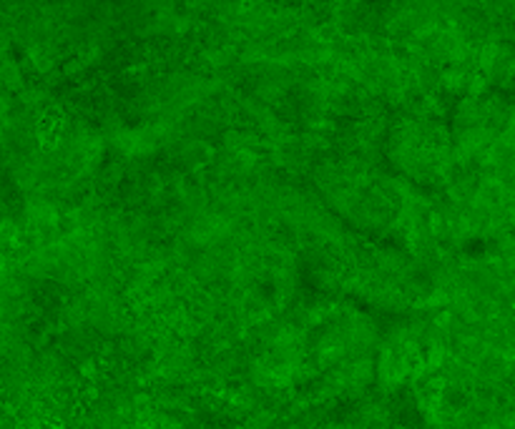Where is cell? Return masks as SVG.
<instances>
[{
  "instance_id": "cell-1",
  "label": "cell",
  "mask_w": 515,
  "mask_h": 429,
  "mask_svg": "<svg viewBox=\"0 0 515 429\" xmlns=\"http://www.w3.org/2000/svg\"><path fill=\"white\" fill-rule=\"evenodd\" d=\"M63 128H66V116H63L58 108H48L46 113L41 116V121H38V128H35L38 141L43 143V148L58 146V141H61V136H63Z\"/></svg>"
}]
</instances>
